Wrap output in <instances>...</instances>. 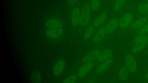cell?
Listing matches in <instances>:
<instances>
[{
    "label": "cell",
    "mask_w": 148,
    "mask_h": 83,
    "mask_svg": "<svg viewBox=\"0 0 148 83\" xmlns=\"http://www.w3.org/2000/svg\"><path fill=\"white\" fill-rule=\"evenodd\" d=\"M135 14L134 10H132L124 13L119 19V28L124 30L129 27L133 22Z\"/></svg>",
    "instance_id": "6da1fadb"
},
{
    "label": "cell",
    "mask_w": 148,
    "mask_h": 83,
    "mask_svg": "<svg viewBox=\"0 0 148 83\" xmlns=\"http://www.w3.org/2000/svg\"><path fill=\"white\" fill-rule=\"evenodd\" d=\"M91 10L90 3L87 2L83 5L80 10L79 25L83 26L88 25L90 20Z\"/></svg>",
    "instance_id": "7a4b0ae2"
},
{
    "label": "cell",
    "mask_w": 148,
    "mask_h": 83,
    "mask_svg": "<svg viewBox=\"0 0 148 83\" xmlns=\"http://www.w3.org/2000/svg\"><path fill=\"white\" fill-rule=\"evenodd\" d=\"M134 42L132 52L134 53H137L142 50L148 42V35H138L135 38Z\"/></svg>",
    "instance_id": "3957f363"
},
{
    "label": "cell",
    "mask_w": 148,
    "mask_h": 83,
    "mask_svg": "<svg viewBox=\"0 0 148 83\" xmlns=\"http://www.w3.org/2000/svg\"><path fill=\"white\" fill-rule=\"evenodd\" d=\"M101 52L99 49L93 50L86 54L83 58L82 62L84 64L93 62L97 59Z\"/></svg>",
    "instance_id": "277c9868"
},
{
    "label": "cell",
    "mask_w": 148,
    "mask_h": 83,
    "mask_svg": "<svg viewBox=\"0 0 148 83\" xmlns=\"http://www.w3.org/2000/svg\"><path fill=\"white\" fill-rule=\"evenodd\" d=\"M134 11L135 14L139 16L146 14L148 12V2L142 0L139 2Z\"/></svg>",
    "instance_id": "5b68a950"
},
{
    "label": "cell",
    "mask_w": 148,
    "mask_h": 83,
    "mask_svg": "<svg viewBox=\"0 0 148 83\" xmlns=\"http://www.w3.org/2000/svg\"><path fill=\"white\" fill-rule=\"evenodd\" d=\"M119 18H114L110 20L106 25L107 35H110L113 33L118 27Z\"/></svg>",
    "instance_id": "8992f818"
},
{
    "label": "cell",
    "mask_w": 148,
    "mask_h": 83,
    "mask_svg": "<svg viewBox=\"0 0 148 83\" xmlns=\"http://www.w3.org/2000/svg\"><path fill=\"white\" fill-rule=\"evenodd\" d=\"M80 10L78 7H76L72 10L71 15L70 22L72 26L76 27L79 24Z\"/></svg>",
    "instance_id": "52a82bcc"
},
{
    "label": "cell",
    "mask_w": 148,
    "mask_h": 83,
    "mask_svg": "<svg viewBox=\"0 0 148 83\" xmlns=\"http://www.w3.org/2000/svg\"><path fill=\"white\" fill-rule=\"evenodd\" d=\"M107 35L106 25L101 26L95 33L92 39L94 43H97L101 41Z\"/></svg>",
    "instance_id": "ba28073f"
},
{
    "label": "cell",
    "mask_w": 148,
    "mask_h": 83,
    "mask_svg": "<svg viewBox=\"0 0 148 83\" xmlns=\"http://www.w3.org/2000/svg\"><path fill=\"white\" fill-rule=\"evenodd\" d=\"M140 16L138 18L132 22L130 26L132 29H139L148 22V18L145 14Z\"/></svg>",
    "instance_id": "9c48e42d"
},
{
    "label": "cell",
    "mask_w": 148,
    "mask_h": 83,
    "mask_svg": "<svg viewBox=\"0 0 148 83\" xmlns=\"http://www.w3.org/2000/svg\"><path fill=\"white\" fill-rule=\"evenodd\" d=\"M107 18L105 11H103L99 14L93 21L92 24L95 28L101 26L105 22Z\"/></svg>",
    "instance_id": "30bf717a"
},
{
    "label": "cell",
    "mask_w": 148,
    "mask_h": 83,
    "mask_svg": "<svg viewBox=\"0 0 148 83\" xmlns=\"http://www.w3.org/2000/svg\"><path fill=\"white\" fill-rule=\"evenodd\" d=\"M125 64L128 70L130 72L135 71L137 68L136 61L130 55H127L126 57Z\"/></svg>",
    "instance_id": "8fae6325"
},
{
    "label": "cell",
    "mask_w": 148,
    "mask_h": 83,
    "mask_svg": "<svg viewBox=\"0 0 148 83\" xmlns=\"http://www.w3.org/2000/svg\"><path fill=\"white\" fill-rule=\"evenodd\" d=\"M94 64L93 62L84 64L78 70V76L82 78L87 74L92 69Z\"/></svg>",
    "instance_id": "7c38bea8"
},
{
    "label": "cell",
    "mask_w": 148,
    "mask_h": 83,
    "mask_svg": "<svg viewBox=\"0 0 148 83\" xmlns=\"http://www.w3.org/2000/svg\"><path fill=\"white\" fill-rule=\"evenodd\" d=\"M112 52L110 49H106L102 52L99 55L97 60L99 63H102L111 58Z\"/></svg>",
    "instance_id": "4fadbf2b"
},
{
    "label": "cell",
    "mask_w": 148,
    "mask_h": 83,
    "mask_svg": "<svg viewBox=\"0 0 148 83\" xmlns=\"http://www.w3.org/2000/svg\"><path fill=\"white\" fill-rule=\"evenodd\" d=\"M113 59L110 58L105 61L101 63L97 67L96 71L98 73H101L108 69L111 65Z\"/></svg>",
    "instance_id": "5bb4252c"
},
{
    "label": "cell",
    "mask_w": 148,
    "mask_h": 83,
    "mask_svg": "<svg viewBox=\"0 0 148 83\" xmlns=\"http://www.w3.org/2000/svg\"><path fill=\"white\" fill-rule=\"evenodd\" d=\"M65 67V63L62 60H59L54 67V72L56 75H60L63 71Z\"/></svg>",
    "instance_id": "9a60e30c"
},
{
    "label": "cell",
    "mask_w": 148,
    "mask_h": 83,
    "mask_svg": "<svg viewBox=\"0 0 148 83\" xmlns=\"http://www.w3.org/2000/svg\"><path fill=\"white\" fill-rule=\"evenodd\" d=\"M95 28L92 24L87 27L84 34V39L85 40L89 39L92 35Z\"/></svg>",
    "instance_id": "2e32d148"
},
{
    "label": "cell",
    "mask_w": 148,
    "mask_h": 83,
    "mask_svg": "<svg viewBox=\"0 0 148 83\" xmlns=\"http://www.w3.org/2000/svg\"><path fill=\"white\" fill-rule=\"evenodd\" d=\"M126 0H115L113 5V9L116 12L121 10L124 7Z\"/></svg>",
    "instance_id": "e0dca14e"
},
{
    "label": "cell",
    "mask_w": 148,
    "mask_h": 83,
    "mask_svg": "<svg viewBox=\"0 0 148 83\" xmlns=\"http://www.w3.org/2000/svg\"><path fill=\"white\" fill-rule=\"evenodd\" d=\"M101 0H91L90 5L91 9L94 11H98L100 8Z\"/></svg>",
    "instance_id": "ac0fdd59"
},
{
    "label": "cell",
    "mask_w": 148,
    "mask_h": 83,
    "mask_svg": "<svg viewBox=\"0 0 148 83\" xmlns=\"http://www.w3.org/2000/svg\"><path fill=\"white\" fill-rule=\"evenodd\" d=\"M128 74L127 69L123 67L120 71L119 76L121 79L125 80L127 78Z\"/></svg>",
    "instance_id": "d6986e66"
},
{
    "label": "cell",
    "mask_w": 148,
    "mask_h": 83,
    "mask_svg": "<svg viewBox=\"0 0 148 83\" xmlns=\"http://www.w3.org/2000/svg\"><path fill=\"white\" fill-rule=\"evenodd\" d=\"M148 33V22L139 28L138 31V35L145 34Z\"/></svg>",
    "instance_id": "ffe728a7"
},
{
    "label": "cell",
    "mask_w": 148,
    "mask_h": 83,
    "mask_svg": "<svg viewBox=\"0 0 148 83\" xmlns=\"http://www.w3.org/2000/svg\"><path fill=\"white\" fill-rule=\"evenodd\" d=\"M77 79V76L75 75H72L65 79L63 82L64 83H75Z\"/></svg>",
    "instance_id": "44dd1931"
},
{
    "label": "cell",
    "mask_w": 148,
    "mask_h": 83,
    "mask_svg": "<svg viewBox=\"0 0 148 83\" xmlns=\"http://www.w3.org/2000/svg\"><path fill=\"white\" fill-rule=\"evenodd\" d=\"M77 0H67L68 4L70 5H73Z\"/></svg>",
    "instance_id": "7402d4cb"
},
{
    "label": "cell",
    "mask_w": 148,
    "mask_h": 83,
    "mask_svg": "<svg viewBox=\"0 0 148 83\" xmlns=\"http://www.w3.org/2000/svg\"><path fill=\"white\" fill-rule=\"evenodd\" d=\"M145 15H146V16L148 18V12Z\"/></svg>",
    "instance_id": "603a6c76"
},
{
    "label": "cell",
    "mask_w": 148,
    "mask_h": 83,
    "mask_svg": "<svg viewBox=\"0 0 148 83\" xmlns=\"http://www.w3.org/2000/svg\"><path fill=\"white\" fill-rule=\"evenodd\" d=\"M147 80H148V73L147 74Z\"/></svg>",
    "instance_id": "cb8c5ba5"
},
{
    "label": "cell",
    "mask_w": 148,
    "mask_h": 83,
    "mask_svg": "<svg viewBox=\"0 0 148 83\" xmlns=\"http://www.w3.org/2000/svg\"><path fill=\"white\" fill-rule=\"evenodd\" d=\"M143 1H146V2H148V0H142Z\"/></svg>",
    "instance_id": "d4e9b609"
}]
</instances>
